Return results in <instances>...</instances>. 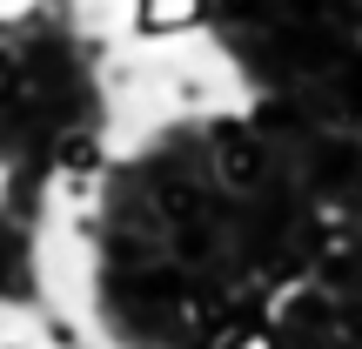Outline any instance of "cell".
Masks as SVG:
<instances>
[{
  "label": "cell",
  "mask_w": 362,
  "mask_h": 349,
  "mask_svg": "<svg viewBox=\"0 0 362 349\" xmlns=\"http://www.w3.org/2000/svg\"><path fill=\"white\" fill-rule=\"evenodd\" d=\"M215 175H221V188L255 195L262 181H269V142H262L248 121H228V128H215Z\"/></svg>",
  "instance_id": "cell-1"
},
{
  "label": "cell",
  "mask_w": 362,
  "mask_h": 349,
  "mask_svg": "<svg viewBox=\"0 0 362 349\" xmlns=\"http://www.w3.org/2000/svg\"><path fill=\"white\" fill-rule=\"evenodd\" d=\"M208 13V0H134V34L148 40H175Z\"/></svg>",
  "instance_id": "cell-2"
},
{
  "label": "cell",
  "mask_w": 362,
  "mask_h": 349,
  "mask_svg": "<svg viewBox=\"0 0 362 349\" xmlns=\"http://www.w3.org/2000/svg\"><path fill=\"white\" fill-rule=\"evenodd\" d=\"M356 168H362V155H356L349 142H315V155H309V181L329 188V202H336V188L356 181Z\"/></svg>",
  "instance_id": "cell-3"
},
{
  "label": "cell",
  "mask_w": 362,
  "mask_h": 349,
  "mask_svg": "<svg viewBox=\"0 0 362 349\" xmlns=\"http://www.w3.org/2000/svg\"><path fill=\"white\" fill-rule=\"evenodd\" d=\"M235 349H275L269 336H242V343H235Z\"/></svg>",
  "instance_id": "cell-4"
},
{
  "label": "cell",
  "mask_w": 362,
  "mask_h": 349,
  "mask_svg": "<svg viewBox=\"0 0 362 349\" xmlns=\"http://www.w3.org/2000/svg\"><path fill=\"white\" fill-rule=\"evenodd\" d=\"M356 40H362V7H356Z\"/></svg>",
  "instance_id": "cell-5"
}]
</instances>
